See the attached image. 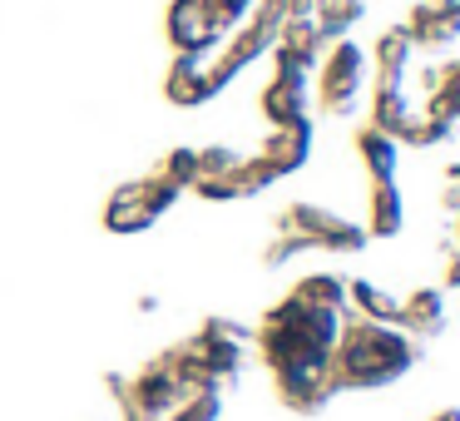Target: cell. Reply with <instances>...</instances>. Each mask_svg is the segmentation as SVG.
Wrapping results in <instances>:
<instances>
[{"label":"cell","instance_id":"5b68a950","mask_svg":"<svg viewBox=\"0 0 460 421\" xmlns=\"http://www.w3.org/2000/svg\"><path fill=\"white\" fill-rule=\"evenodd\" d=\"M401 223H406V209H401V189H396V179L391 184H376L371 189V238H396L401 233Z\"/></svg>","mask_w":460,"mask_h":421},{"label":"cell","instance_id":"277c9868","mask_svg":"<svg viewBox=\"0 0 460 421\" xmlns=\"http://www.w3.org/2000/svg\"><path fill=\"white\" fill-rule=\"evenodd\" d=\"M347 298L357 302V312L367 322H386V327H396V322H401V298H391L386 288H376V282H367V278L347 282Z\"/></svg>","mask_w":460,"mask_h":421},{"label":"cell","instance_id":"ba28073f","mask_svg":"<svg viewBox=\"0 0 460 421\" xmlns=\"http://www.w3.org/2000/svg\"><path fill=\"white\" fill-rule=\"evenodd\" d=\"M436 421H460V407H450V411H440Z\"/></svg>","mask_w":460,"mask_h":421},{"label":"cell","instance_id":"9c48e42d","mask_svg":"<svg viewBox=\"0 0 460 421\" xmlns=\"http://www.w3.org/2000/svg\"><path fill=\"white\" fill-rule=\"evenodd\" d=\"M450 179H460V164H456V169H450Z\"/></svg>","mask_w":460,"mask_h":421},{"label":"cell","instance_id":"8992f818","mask_svg":"<svg viewBox=\"0 0 460 421\" xmlns=\"http://www.w3.org/2000/svg\"><path fill=\"white\" fill-rule=\"evenodd\" d=\"M357 149H361V159H367V169H371V179H376V184L396 179V139H391L386 130H361L357 134Z\"/></svg>","mask_w":460,"mask_h":421},{"label":"cell","instance_id":"52a82bcc","mask_svg":"<svg viewBox=\"0 0 460 421\" xmlns=\"http://www.w3.org/2000/svg\"><path fill=\"white\" fill-rule=\"evenodd\" d=\"M446 288H460V248H446Z\"/></svg>","mask_w":460,"mask_h":421},{"label":"cell","instance_id":"6da1fadb","mask_svg":"<svg viewBox=\"0 0 460 421\" xmlns=\"http://www.w3.org/2000/svg\"><path fill=\"white\" fill-rule=\"evenodd\" d=\"M416 337L401 327H386V322H367L357 318L351 327H341L337 337V352H332V381L341 387H357V391H371V387H386L396 381L406 367H416Z\"/></svg>","mask_w":460,"mask_h":421},{"label":"cell","instance_id":"30bf717a","mask_svg":"<svg viewBox=\"0 0 460 421\" xmlns=\"http://www.w3.org/2000/svg\"><path fill=\"white\" fill-rule=\"evenodd\" d=\"M456 238H460V219H456Z\"/></svg>","mask_w":460,"mask_h":421},{"label":"cell","instance_id":"7a4b0ae2","mask_svg":"<svg viewBox=\"0 0 460 421\" xmlns=\"http://www.w3.org/2000/svg\"><path fill=\"white\" fill-rule=\"evenodd\" d=\"M367 80V55L357 45H337L327 60V75H322V90H327V110H351V94Z\"/></svg>","mask_w":460,"mask_h":421},{"label":"cell","instance_id":"3957f363","mask_svg":"<svg viewBox=\"0 0 460 421\" xmlns=\"http://www.w3.org/2000/svg\"><path fill=\"white\" fill-rule=\"evenodd\" d=\"M401 332H416V337H436L446 332V292L440 288H416L401 302Z\"/></svg>","mask_w":460,"mask_h":421}]
</instances>
